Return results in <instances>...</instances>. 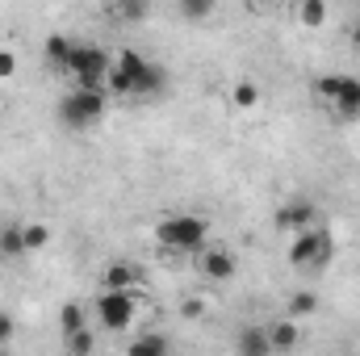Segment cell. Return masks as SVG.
<instances>
[{"instance_id": "1", "label": "cell", "mask_w": 360, "mask_h": 356, "mask_svg": "<svg viewBox=\"0 0 360 356\" xmlns=\"http://www.w3.org/2000/svg\"><path fill=\"white\" fill-rule=\"evenodd\" d=\"M105 84H109L113 96H143V101H151V96L164 92L168 76H164V68L147 63L134 46H122L113 55V68H109V80Z\"/></svg>"}, {"instance_id": "2", "label": "cell", "mask_w": 360, "mask_h": 356, "mask_svg": "<svg viewBox=\"0 0 360 356\" xmlns=\"http://www.w3.org/2000/svg\"><path fill=\"white\" fill-rule=\"evenodd\" d=\"M205 239H210V222L197 218V214H172V218L155 222V243L164 252H180L184 256V252L205 248Z\"/></svg>"}, {"instance_id": "3", "label": "cell", "mask_w": 360, "mask_h": 356, "mask_svg": "<svg viewBox=\"0 0 360 356\" xmlns=\"http://www.w3.org/2000/svg\"><path fill=\"white\" fill-rule=\"evenodd\" d=\"M331 256H335V239L327 227H310V231L293 235V243H289V265L297 272H323L331 265Z\"/></svg>"}, {"instance_id": "4", "label": "cell", "mask_w": 360, "mask_h": 356, "mask_svg": "<svg viewBox=\"0 0 360 356\" xmlns=\"http://www.w3.org/2000/svg\"><path fill=\"white\" fill-rule=\"evenodd\" d=\"M314 96L335 113V117H360V80L356 76H319Z\"/></svg>"}, {"instance_id": "5", "label": "cell", "mask_w": 360, "mask_h": 356, "mask_svg": "<svg viewBox=\"0 0 360 356\" xmlns=\"http://www.w3.org/2000/svg\"><path fill=\"white\" fill-rule=\"evenodd\" d=\"M59 117L68 130H89L105 117V92L101 89H72L59 101Z\"/></svg>"}, {"instance_id": "6", "label": "cell", "mask_w": 360, "mask_h": 356, "mask_svg": "<svg viewBox=\"0 0 360 356\" xmlns=\"http://www.w3.org/2000/svg\"><path fill=\"white\" fill-rule=\"evenodd\" d=\"M109 68H113L109 51H101V46H92V42H76V51H72V59H68V72L76 76V89H96V84H105V80H109Z\"/></svg>"}, {"instance_id": "7", "label": "cell", "mask_w": 360, "mask_h": 356, "mask_svg": "<svg viewBox=\"0 0 360 356\" xmlns=\"http://www.w3.org/2000/svg\"><path fill=\"white\" fill-rule=\"evenodd\" d=\"M134 310H139V293H101L96 298V314H101V323L109 327V331H130V323H134Z\"/></svg>"}, {"instance_id": "8", "label": "cell", "mask_w": 360, "mask_h": 356, "mask_svg": "<svg viewBox=\"0 0 360 356\" xmlns=\"http://www.w3.org/2000/svg\"><path fill=\"white\" fill-rule=\"evenodd\" d=\"M272 222H276V231H285V235H302V231L319 227V210H314L310 201L293 197V201H285V205L272 214Z\"/></svg>"}, {"instance_id": "9", "label": "cell", "mask_w": 360, "mask_h": 356, "mask_svg": "<svg viewBox=\"0 0 360 356\" xmlns=\"http://www.w3.org/2000/svg\"><path fill=\"white\" fill-rule=\"evenodd\" d=\"M201 276L205 281H231L235 276V256L226 252V248H210V252H201Z\"/></svg>"}, {"instance_id": "10", "label": "cell", "mask_w": 360, "mask_h": 356, "mask_svg": "<svg viewBox=\"0 0 360 356\" xmlns=\"http://www.w3.org/2000/svg\"><path fill=\"white\" fill-rule=\"evenodd\" d=\"M134 285H139V268L130 260H117V265L105 268V289L109 293H134Z\"/></svg>"}, {"instance_id": "11", "label": "cell", "mask_w": 360, "mask_h": 356, "mask_svg": "<svg viewBox=\"0 0 360 356\" xmlns=\"http://www.w3.org/2000/svg\"><path fill=\"white\" fill-rule=\"evenodd\" d=\"M235 352H239V356H272L269 327H243V331H239V340H235Z\"/></svg>"}, {"instance_id": "12", "label": "cell", "mask_w": 360, "mask_h": 356, "mask_svg": "<svg viewBox=\"0 0 360 356\" xmlns=\"http://www.w3.org/2000/svg\"><path fill=\"white\" fill-rule=\"evenodd\" d=\"M297 340H302V331H297V323H293V319H281V323H272V327H269L272 352H293V348H297Z\"/></svg>"}, {"instance_id": "13", "label": "cell", "mask_w": 360, "mask_h": 356, "mask_svg": "<svg viewBox=\"0 0 360 356\" xmlns=\"http://www.w3.org/2000/svg\"><path fill=\"white\" fill-rule=\"evenodd\" d=\"M126 356H168V336L160 331H143L126 344Z\"/></svg>"}, {"instance_id": "14", "label": "cell", "mask_w": 360, "mask_h": 356, "mask_svg": "<svg viewBox=\"0 0 360 356\" xmlns=\"http://www.w3.org/2000/svg\"><path fill=\"white\" fill-rule=\"evenodd\" d=\"M72 51H76V42H72L68 34H51V38H46V63H51L55 72H68Z\"/></svg>"}, {"instance_id": "15", "label": "cell", "mask_w": 360, "mask_h": 356, "mask_svg": "<svg viewBox=\"0 0 360 356\" xmlns=\"http://www.w3.org/2000/svg\"><path fill=\"white\" fill-rule=\"evenodd\" d=\"M59 331H63V336L84 331V306H80V302H63V310H59Z\"/></svg>"}, {"instance_id": "16", "label": "cell", "mask_w": 360, "mask_h": 356, "mask_svg": "<svg viewBox=\"0 0 360 356\" xmlns=\"http://www.w3.org/2000/svg\"><path fill=\"white\" fill-rule=\"evenodd\" d=\"M0 256H25V231L21 227H0Z\"/></svg>"}, {"instance_id": "17", "label": "cell", "mask_w": 360, "mask_h": 356, "mask_svg": "<svg viewBox=\"0 0 360 356\" xmlns=\"http://www.w3.org/2000/svg\"><path fill=\"white\" fill-rule=\"evenodd\" d=\"M297 21H302L306 30H319V25L327 21V4H323V0H302V4H297Z\"/></svg>"}, {"instance_id": "18", "label": "cell", "mask_w": 360, "mask_h": 356, "mask_svg": "<svg viewBox=\"0 0 360 356\" xmlns=\"http://www.w3.org/2000/svg\"><path fill=\"white\" fill-rule=\"evenodd\" d=\"M231 105H235V109H256V105H260V89H256L252 80H239V84L231 89Z\"/></svg>"}, {"instance_id": "19", "label": "cell", "mask_w": 360, "mask_h": 356, "mask_svg": "<svg viewBox=\"0 0 360 356\" xmlns=\"http://www.w3.org/2000/svg\"><path fill=\"white\" fill-rule=\"evenodd\" d=\"M21 231H25V252H42L51 243V227L46 222H25Z\"/></svg>"}, {"instance_id": "20", "label": "cell", "mask_w": 360, "mask_h": 356, "mask_svg": "<svg viewBox=\"0 0 360 356\" xmlns=\"http://www.w3.org/2000/svg\"><path fill=\"white\" fill-rule=\"evenodd\" d=\"M314 310H319V298H314L310 289H297V293L289 298V314L302 319V314H314Z\"/></svg>"}, {"instance_id": "21", "label": "cell", "mask_w": 360, "mask_h": 356, "mask_svg": "<svg viewBox=\"0 0 360 356\" xmlns=\"http://www.w3.org/2000/svg\"><path fill=\"white\" fill-rule=\"evenodd\" d=\"M68 340V352L72 356H92V348H96V340H92V331L84 327V331H76V336H63Z\"/></svg>"}, {"instance_id": "22", "label": "cell", "mask_w": 360, "mask_h": 356, "mask_svg": "<svg viewBox=\"0 0 360 356\" xmlns=\"http://www.w3.org/2000/svg\"><path fill=\"white\" fill-rule=\"evenodd\" d=\"M210 13H214L210 0H180V17H188V21H201V17H210Z\"/></svg>"}, {"instance_id": "23", "label": "cell", "mask_w": 360, "mask_h": 356, "mask_svg": "<svg viewBox=\"0 0 360 356\" xmlns=\"http://www.w3.org/2000/svg\"><path fill=\"white\" fill-rule=\"evenodd\" d=\"M109 13L122 17V21H139V17H147V4H130V0H126V4H113Z\"/></svg>"}, {"instance_id": "24", "label": "cell", "mask_w": 360, "mask_h": 356, "mask_svg": "<svg viewBox=\"0 0 360 356\" xmlns=\"http://www.w3.org/2000/svg\"><path fill=\"white\" fill-rule=\"evenodd\" d=\"M17 72V51H8V46H0V80H8Z\"/></svg>"}, {"instance_id": "25", "label": "cell", "mask_w": 360, "mask_h": 356, "mask_svg": "<svg viewBox=\"0 0 360 356\" xmlns=\"http://www.w3.org/2000/svg\"><path fill=\"white\" fill-rule=\"evenodd\" d=\"M180 314H184V319H201V314H205V302H201V298L193 293V298H184V306H180Z\"/></svg>"}, {"instance_id": "26", "label": "cell", "mask_w": 360, "mask_h": 356, "mask_svg": "<svg viewBox=\"0 0 360 356\" xmlns=\"http://www.w3.org/2000/svg\"><path fill=\"white\" fill-rule=\"evenodd\" d=\"M8 344H13V319L0 314V348H8Z\"/></svg>"}, {"instance_id": "27", "label": "cell", "mask_w": 360, "mask_h": 356, "mask_svg": "<svg viewBox=\"0 0 360 356\" xmlns=\"http://www.w3.org/2000/svg\"><path fill=\"white\" fill-rule=\"evenodd\" d=\"M348 38H352V46H356V51H360V21H356V25H352V34H348Z\"/></svg>"}, {"instance_id": "28", "label": "cell", "mask_w": 360, "mask_h": 356, "mask_svg": "<svg viewBox=\"0 0 360 356\" xmlns=\"http://www.w3.org/2000/svg\"><path fill=\"white\" fill-rule=\"evenodd\" d=\"M0 356H13V348H0Z\"/></svg>"}]
</instances>
